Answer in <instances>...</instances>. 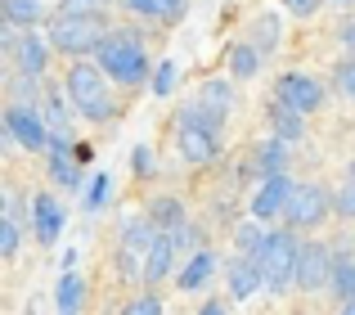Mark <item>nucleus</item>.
Returning <instances> with one entry per match:
<instances>
[{"instance_id":"39","label":"nucleus","mask_w":355,"mask_h":315,"mask_svg":"<svg viewBox=\"0 0 355 315\" xmlns=\"http://www.w3.org/2000/svg\"><path fill=\"white\" fill-rule=\"evenodd\" d=\"M130 167H135V176H153V149H148V144H135Z\"/></svg>"},{"instance_id":"46","label":"nucleus","mask_w":355,"mask_h":315,"mask_svg":"<svg viewBox=\"0 0 355 315\" xmlns=\"http://www.w3.org/2000/svg\"><path fill=\"white\" fill-rule=\"evenodd\" d=\"M333 5H355V0H333Z\"/></svg>"},{"instance_id":"26","label":"nucleus","mask_w":355,"mask_h":315,"mask_svg":"<svg viewBox=\"0 0 355 315\" xmlns=\"http://www.w3.org/2000/svg\"><path fill=\"white\" fill-rule=\"evenodd\" d=\"M270 126H275V140H284V144H297L306 135V117L293 113V108H284V104L270 108Z\"/></svg>"},{"instance_id":"24","label":"nucleus","mask_w":355,"mask_h":315,"mask_svg":"<svg viewBox=\"0 0 355 315\" xmlns=\"http://www.w3.org/2000/svg\"><path fill=\"white\" fill-rule=\"evenodd\" d=\"M86 307V280L77 271L72 275H59V289H54V311L59 315H77Z\"/></svg>"},{"instance_id":"22","label":"nucleus","mask_w":355,"mask_h":315,"mask_svg":"<svg viewBox=\"0 0 355 315\" xmlns=\"http://www.w3.org/2000/svg\"><path fill=\"white\" fill-rule=\"evenodd\" d=\"M329 293L338 302L355 298V253L351 248H338V253H333V284H329Z\"/></svg>"},{"instance_id":"42","label":"nucleus","mask_w":355,"mask_h":315,"mask_svg":"<svg viewBox=\"0 0 355 315\" xmlns=\"http://www.w3.org/2000/svg\"><path fill=\"white\" fill-rule=\"evenodd\" d=\"M198 315H230V307H225L220 298H207V302L198 307Z\"/></svg>"},{"instance_id":"13","label":"nucleus","mask_w":355,"mask_h":315,"mask_svg":"<svg viewBox=\"0 0 355 315\" xmlns=\"http://www.w3.org/2000/svg\"><path fill=\"white\" fill-rule=\"evenodd\" d=\"M175 149L189 167H207L220 158V135L202 131V126H175Z\"/></svg>"},{"instance_id":"19","label":"nucleus","mask_w":355,"mask_h":315,"mask_svg":"<svg viewBox=\"0 0 355 315\" xmlns=\"http://www.w3.org/2000/svg\"><path fill=\"white\" fill-rule=\"evenodd\" d=\"M279 36H284V23H279V14H257L248 27V45L261 54V59H270V54L279 50Z\"/></svg>"},{"instance_id":"43","label":"nucleus","mask_w":355,"mask_h":315,"mask_svg":"<svg viewBox=\"0 0 355 315\" xmlns=\"http://www.w3.org/2000/svg\"><path fill=\"white\" fill-rule=\"evenodd\" d=\"M342 45H347V50H351V59H355V23L342 27Z\"/></svg>"},{"instance_id":"32","label":"nucleus","mask_w":355,"mask_h":315,"mask_svg":"<svg viewBox=\"0 0 355 315\" xmlns=\"http://www.w3.org/2000/svg\"><path fill=\"white\" fill-rule=\"evenodd\" d=\"M23 221L14 216H0V257H18V239H23Z\"/></svg>"},{"instance_id":"35","label":"nucleus","mask_w":355,"mask_h":315,"mask_svg":"<svg viewBox=\"0 0 355 315\" xmlns=\"http://www.w3.org/2000/svg\"><path fill=\"white\" fill-rule=\"evenodd\" d=\"M175 77H180V68H175L171 59L157 63V68H153V95H171V90H175Z\"/></svg>"},{"instance_id":"9","label":"nucleus","mask_w":355,"mask_h":315,"mask_svg":"<svg viewBox=\"0 0 355 315\" xmlns=\"http://www.w3.org/2000/svg\"><path fill=\"white\" fill-rule=\"evenodd\" d=\"M275 104L293 108V113H315V108L324 104V86L315 77H306V72H284V77L275 81Z\"/></svg>"},{"instance_id":"3","label":"nucleus","mask_w":355,"mask_h":315,"mask_svg":"<svg viewBox=\"0 0 355 315\" xmlns=\"http://www.w3.org/2000/svg\"><path fill=\"white\" fill-rule=\"evenodd\" d=\"M63 90H68L72 108H77L86 122H108V117L117 113L113 95H108V77H104V68H99V63H90V59L72 63L68 77H63Z\"/></svg>"},{"instance_id":"30","label":"nucleus","mask_w":355,"mask_h":315,"mask_svg":"<svg viewBox=\"0 0 355 315\" xmlns=\"http://www.w3.org/2000/svg\"><path fill=\"white\" fill-rule=\"evenodd\" d=\"M59 14H72V18H108V0H63Z\"/></svg>"},{"instance_id":"40","label":"nucleus","mask_w":355,"mask_h":315,"mask_svg":"<svg viewBox=\"0 0 355 315\" xmlns=\"http://www.w3.org/2000/svg\"><path fill=\"white\" fill-rule=\"evenodd\" d=\"M279 5H284L293 18H311V14H320V5H324V0H279Z\"/></svg>"},{"instance_id":"5","label":"nucleus","mask_w":355,"mask_h":315,"mask_svg":"<svg viewBox=\"0 0 355 315\" xmlns=\"http://www.w3.org/2000/svg\"><path fill=\"white\" fill-rule=\"evenodd\" d=\"M153 239H157V225L148 216H130L121 225V244H117V275L130 284H144V266H148V253H153Z\"/></svg>"},{"instance_id":"18","label":"nucleus","mask_w":355,"mask_h":315,"mask_svg":"<svg viewBox=\"0 0 355 315\" xmlns=\"http://www.w3.org/2000/svg\"><path fill=\"white\" fill-rule=\"evenodd\" d=\"M248 167L261 176V180H275V176H288V144L284 140H266L257 144L248 158Z\"/></svg>"},{"instance_id":"31","label":"nucleus","mask_w":355,"mask_h":315,"mask_svg":"<svg viewBox=\"0 0 355 315\" xmlns=\"http://www.w3.org/2000/svg\"><path fill=\"white\" fill-rule=\"evenodd\" d=\"M202 239H207V235H202V225H198V221H189V225H184L180 235H175V248H180V257H184V262H189L193 253H202V248H207Z\"/></svg>"},{"instance_id":"12","label":"nucleus","mask_w":355,"mask_h":315,"mask_svg":"<svg viewBox=\"0 0 355 315\" xmlns=\"http://www.w3.org/2000/svg\"><path fill=\"white\" fill-rule=\"evenodd\" d=\"M297 180H288V176H275V180H261L257 194H252V221H275L288 212V198H293Z\"/></svg>"},{"instance_id":"16","label":"nucleus","mask_w":355,"mask_h":315,"mask_svg":"<svg viewBox=\"0 0 355 315\" xmlns=\"http://www.w3.org/2000/svg\"><path fill=\"white\" fill-rule=\"evenodd\" d=\"M41 117H45V126H50L54 140H72V99H68L63 86H45Z\"/></svg>"},{"instance_id":"20","label":"nucleus","mask_w":355,"mask_h":315,"mask_svg":"<svg viewBox=\"0 0 355 315\" xmlns=\"http://www.w3.org/2000/svg\"><path fill=\"white\" fill-rule=\"evenodd\" d=\"M175 257H180V248H175V235H157L153 239V253H148V266H144V284H157L171 275Z\"/></svg>"},{"instance_id":"6","label":"nucleus","mask_w":355,"mask_h":315,"mask_svg":"<svg viewBox=\"0 0 355 315\" xmlns=\"http://www.w3.org/2000/svg\"><path fill=\"white\" fill-rule=\"evenodd\" d=\"M5 54L14 59V72L41 81L54 50H50V41H45L41 32H14V27H5Z\"/></svg>"},{"instance_id":"33","label":"nucleus","mask_w":355,"mask_h":315,"mask_svg":"<svg viewBox=\"0 0 355 315\" xmlns=\"http://www.w3.org/2000/svg\"><path fill=\"white\" fill-rule=\"evenodd\" d=\"M108 194H113V176H95V180H90V189H86V212H99L108 203Z\"/></svg>"},{"instance_id":"38","label":"nucleus","mask_w":355,"mask_h":315,"mask_svg":"<svg viewBox=\"0 0 355 315\" xmlns=\"http://www.w3.org/2000/svg\"><path fill=\"white\" fill-rule=\"evenodd\" d=\"M121 9H130L135 18H153V23H162V9H157V0H121Z\"/></svg>"},{"instance_id":"14","label":"nucleus","mask_w":355,"mask_h":315,"mask_svg":"<svg viewBox=\"0 0 355 315\" xmlns=\"http://www.w3.org/2000/svg\"><path fill=\"white\" fill-rule=\"evenodd\" d=\"M72 149H77L72 140H54L50 153H45V167H50V180L59 185V189H72V194H77L86 180H81V162H77V153H72Z\"/></svg>"},{"instance_id":"21","label":"nucleus","mask_w":355,"mask_h":315,"mask_svg":"<svg viewBox=\"0 0 355 315\" xmlns=\"http://www.w3.org/2000/svg\"><path fill=\"white\" fill-rule=\"evenodd\" d=\"M0 18H5V27L36 32V23L45 18V5L41 0H0Z\"/></svg>"},{"instance_id":"23","label":"nucleus","mask_w":355,"mask_h":315,"mask_svg":"<svg viewBox=\"0 0 355 315\" xmlns=\"http://www.w3.org/2000/svg\"><path fill=\"white\" fill-rule=\"evenodd\" d=\"M211 271H216V253H211V248H202V253H193L189 262L180 266V293H198L202 284L211 280Z\"/></svg>"},{"instance_id":"11","label":"nucleus","mask_w":355,"mask_h":315,"mask_svg":"<svg viewBox=\"0 0 355 315\" xmlns=\"http://www.w3.org/2000/svg\"><path fill=\"white\" fill-rule=\"evenodd\" d=\"M63 225H68V212H63V203L54 198L50 189L32 194V235H36V244H45V248L59 244Z\"/></svg>"},{"instance_id":"25","label":"nucleus","mask_w":355,"mask_h":315,"mask_svg":"<svg viewBox=\"0 0 355 315\" xmlns=\"http://www.w3.org/2000/svg\"><path fill=\"white\" fill-rule=\"evenodd\" d=\"M175 126H202V131L220 135V126H225V113H220V108H211V104H202V99H193V104L180 108Z\"/></svg>"},{"instance_id":"27","label":"nucleus","mask_w":355,"mask_h":315,"mask_svg":"<svg viewBox=\"0 0 355 315\" xmlns=\"http://www.w3.org/2000/svg\"><path fill=\"white\" fill-rule=\"evenodd\" d=\"M257 68H261V54L252 50L248 41H239L234 50H230V77H234V81H252Z\"/></svg>"},{"instance_id":"2","label":"nucleus","mask_w":355,"mask_h":315,"mask_svg":"<svg viewBox=\"0 0 355 315\" xmlns=\"http://www.w3.org/2000/svg\"><path fill=\"white\" fill-rule=\"evenodd\" d=\"M108 32H113L108 18H72V14H59V9L45 18V41H50V50L68 54V59H77V63L86 59V54H99V45H104Z\"/></svg>"},{"instance_id":"29","label":"nucleus","mask_w":355,"mask_h":315,"mask_svg":"<svg viewBox=\"0 0 355 315\" xmlns=\"http://www.w3.org/2000/svg\"><path fill=\"white\" fill-rule=\"evenodd\" d=\"M198 99L211 104V108H220V113H230V108H234V86H230L225 77H211V81H202Z\"/></svg>"},{"instance_id":"1","label":"nucleus","mask_w":355,"mask_h":315,"mask_svg":"<svg viewBox=\"0 0 355 315\" xmlns=\"http://www.w3.org/2000/svg\"><path fill=\"white\" fill-rule=\"evenodd\" d=\"M95 63L104 68L108 81H117V86H144V81L153 77L148 50H144V41H139V32H130V27H117V32L104 36Z\"/></svg>"},{"instance_id":"7","label":"nucleus","mask_w":355,"mask_h":315,"mask_svg":"<svg viewBox=\"0 0 355 315\" xmlns=\"http://www.w3.org/2000/svg\"><path fill=\"white\" fill-rule=\"evenodd\" d=\"M329 212H333V194L324 189V185H315V180H302L293 189V198H288L284 221H288V230H315Z\"/></svg>"},{"instance_id":"37","label":"nucleus","mask_w":355,"mask_h":315,"mask_svg":"<svg viewBox=\"0 0 355 315\" xmlns=\"http://www.w3.org/2000/svg\"><path fill=\"white\" fill-rule=\"evenodd\" d=\"M333 81H338L342 95H351V99H355V59H342L338 68H333Z\"/></svg>"},{"instance_id":"36","label":"nucleus","mask_w":355,"mask_h":315,"mask_svg":"<svg viewBox=\"0 0 355 315\" xmlns=\"http://www.w3.org/2000/svg\"><path fill=\"white\" fill-rule=\"evenodd\" d=\"M333 216H342V221H351L355 216V185L347 180L338 194H333Z\"/></svg>"},{"instance_id":"34","label":"nucleus","mask_w":355,"mask_h":315,"mask_svg":"<svg viewBox=\"0 0 355 315\" xmlns=\"http://www.w3.org/2000/svg\"><path fill=\"white\" fill-rule=\"evenodd\" d=\"M121 315H162V298L157 293H139V298H130Z\"/></svg>"},{"instance_id":"28","label":"nucleus","mask_w":355,"mask_h":315,"mask_svg":"<svg viewBox=\"0 0 355 315\" xmlns=\"http://www.w3.org/2000/svg\"><path fill=\"white\" fill-rule=\"evenodd\" d=\"M266 239H270V230L261 225V221H243V225L234 230V244H239V253H243V257H261Z\"/></svg>"},{"instance_id":"8","label":"nucleus","mask_w":355,"mask_h":315,"mask_svg":"<svg viewBox=\"0 0 355 315\" xmlns=\"http://www.w3.org/2000/svg\"><path fill=\"white\" fill-rule=\"evenodd\" d=\"M0 131H9V135H14V144H23V149H32V153H50V144H54V135H50V126H45L41 108H27V104H9Z\"/></svg>"},{"instance_id":"45","label":"nucleus","mask_w":355,"mask_h":315,"mask_svg":"<svg viewBox=\"0 0 355 315\" xmlns=\"http://www.w3.org/2000/svg\"><path fill=\"white\" fill-rule=\"evenodd\" d=\"M351 185H355V158H351Z\"/></svg>"},{"instance_id":"15","label":"nucleus","mask_w":355,"mask_h":315,"mask_svg":"<svg viewBox=\"0 0 355 315\" xmlns=\"http://www.w3.org/2000/svg\"><path fill=\"white\" fill-rule=\"evenodd\" d=\"M225 280H230V298L234 302H248L252 293L266 289V275H261V262L257 257H230L225 262Z\"/></svg>"},{"instance_id":"17","label":"nucleus","mask_w":355,"mask_h":315,"mask_svg":"<svg viewBox=\"0 0 355 315\" xmlns=\"http://www.w3.org/2000/svg\"><path fill=\"white\" fill-rule=\"evenodd\" d=\"M144 216L157 225V235H180V230L189 225V212H184V203L175 198V194H157V198H148Z\"/></svg>"},{"instance_id":"44","label":"nucleus","mask_w":355,"mask_h":315,"mask_svg":"<svg viewBox=\"0 0 355 315\" xmlns=\"http://www.w3.org/2000/svg\"><path fill=\"white\" fill-rule=\"evenodd\" d=\"M342 315H355V298H351V302H342Z\"/></svg>"},{"instance_id":"41","label":"nucleus","mask_w":355,"mask_h":315,"mask_svg":"<svg viewBox=\"0 0 355 315\" xmlns=\"http://www.w3.org/2000/svg\"><path fill=\"white\" fill-rule=\"evenodd\" d=\"M157 9H162V23H180L184 9H189V0H157Z\"/></svg>"},{"instance_id":"4","label":"nucleus","mask_w":355,"mask_h":315,"mask_svg":"<svg viewBox=\"0 0 355 315\" xmlns=\"http://www.w3.org/2000/svg\"><path fill=\"white\" fill-rule=\"evenodd\" d=\"M297 257H302V244H297L293 230H270L266 248H261V275H266V293L284 298L288 289H297Z\"/></svg>"},{"instance_id":"10","label":"nucleus","mask_w":355,"mask_h":315,"mask_svg":"<svg viewBox=\"0 0 355 315\" xmlns=\"http://www.w3.org/2000/svg\"><path fill=\"white\" fill-rule=\"evenodd\" d=\"M324 284H333V253L324 244H302V257H297V289L324 293Z\"/></svg>"}]
</instances>
